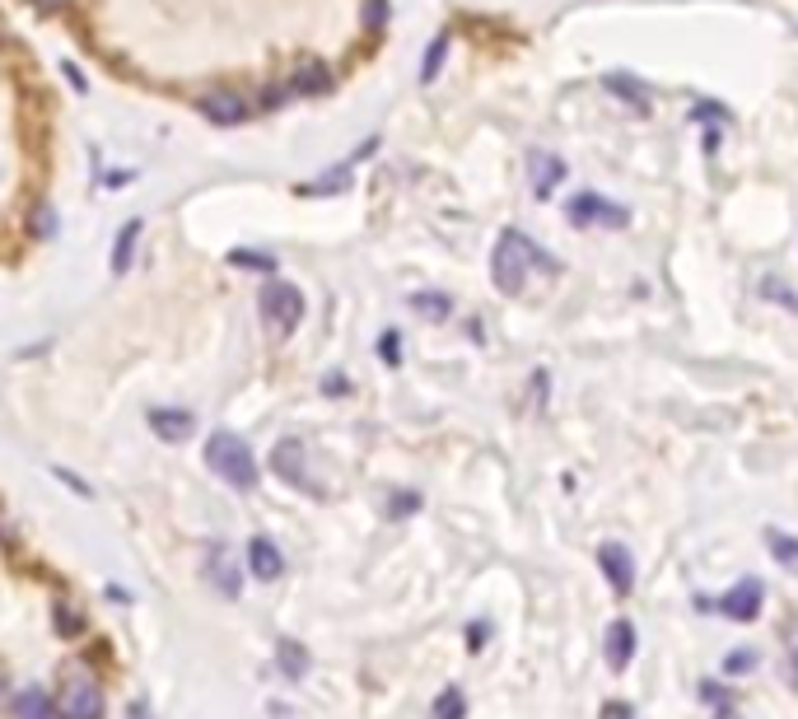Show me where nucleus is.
Returning <instances> with one entry per match:
<instances>
[{"label": "nucleus", "instance_id": "nucleus-4", "mask_svg": "<svg viewBox=\"0 0 798 719\" xmlns=\"http://www.w3.org/2000/svg\"><path fill=\"white\" fill-rule=\"evenodd\" d=\"M761 607H765V584L761 580H738V584H729V593L719 598V613H724L733 627H747V621H757L761 617Z\"/></svg>", "mask_w": 798, "mask_h": 719}, {"label": "nucleus", "instance_id": "nucleus-9", "mask_svg": "<svg viewBox=\"0 0 798 719\" xmlns=\"http://www.w3.org/2000/svg\"><path fill=\"white\" fill-rule=\"evenodd\" d=\"M631 659H635V621L617 617L612 627H607V668H612V673H625Z\"/></svg>", "mask_w": 798, "mask_h": 719}, {"label": "nucleus", "instance_id": "nucleus-1", "mask_svg": "<svg viewBox=\"0 0 798 719\" xmlns=\"http://www.w3.org/2000/svg\"><path fill=\"white\" fill-rule=\"evenodd\" d=\"M528 267L560 272V262L546 257L542 248L528 239V234L505 229V234H499V243H495V257H491V276H495V286L505 290V294H519V290H523V280H528Z\"/></svg>", "mask_w": 798, "mask_h": 719}, {"label": "nucleus", "instance_id": "nucleus-28", "mask_svg": "<svg viewBox=\"0 0 798 719\" xmlns=\"http://www.w3.org/2000/svg\"><path fill=\"white\" fill-rule=\"evenodd\" d=\"M416 505H420V495H397V500H393V509H388V514H397V519H402V514H411Z\"/></svg>", "mask_w": 798, "mask_h": 719}, {"label": "nucleus", "instance_id": "nucleus-30", "mask_svg": "<svg viewBox=\"0 0 798 719\" xmlns=\"http://www.w3.org/2000/svg\"><path fill=\"white\" fill-rule=\"evenodd\" d=\"M322 388H327V393H346V388H351V383H346V379H341V374H327V379H322Z\"/></svg>", "mask_w": 798, "mask_h": 719}, {"label": "nucleus", "instance_id": "nucleus-34", "mask_svg": "<svg viewBox=\"0 0 798 719\" xmlns=\"http://www.w3.org/2000/svg\"><path fill=\"white\" fill-rule=\"evenodd\" d=\"M714 719H743V715H738V706H724V710H714Z\"/></svg>", "mask_w": 798, "mask_h": 719}, {"label": "nucleus", "instance_id": "nucleus-27", "mask_svg": "<svg viewBox=\"0 0 798 719\" xmlns=\"http://www.w3.org/2000/svg\"><path fill=\"white\" fill-rule=\"evenodd\" d=\"M290 93H294V89H266V93H262V99H257V103H262V108H280V103H286V99H290Z\"/></svg>", "mask_w": 798, "mask_h": 719}, {"label": "nucleus", "instance_id": "nucleus-11", "mask_svg": "<svg viewBox=\"0 0 798 719\" xmlns=\"http://www.w3.org/2000/svg\"><path fill=\"white\" fill-rule=\"evenodd\" d=\"M206 580L215 584V593H225V598H239V566L229 560L225 546H211V556H206Z\"/></svg>", "mask_w": 798, "mask_h": 719}, {"label": "nucleus", "instance_id": "nucleus-2", "mask_svg": "<svg viewBox=\"0 0 798 719\" xmlns=\"http://www.w3.org/2000/svg\"><path fill=\"white\" fill-rule=\"evenodd\" d=\"M206 463H211V472H215V477H225L229 487H239V491H248V487L257 481V463H253V453H248V444L239 440V434H229V430L211 434V444H206Z\"/></svg>", "mask_w": 798, "mask_h": 719}, {"label": "nucleus", "instance_id": "nucleus-20", "mask_svg": "<svg viewBox=\"0 0 798 719\" xmlns=\"http://www.w3.org/2000/svg\"><path fill=\"white\" fill-rule=\"evenodd\" d=\"M136 239H140V225H127V229H122V239H117V253H113V272H127V267H131Z\"/></svg>", "mask_w": 798, "mask_h": 719}, {"label": "nucleus", "instance_id": "nucleus-5", "mask_svg": "<svg viewBox=\"0 0 798 719\" xmlns=\"http://www.w3.org/2000/svg\"><path fill=\"white\" fill-rule=\"evenodd\" d=\"M598 566H603V580L612 584L617 598H625V593L635 589V556L625 542H603L598 546Z\"/></svg>", "mask_w": 798, "mask_h": 719}, {"label": "nucleus", "instance_id": "nucleus-26", "mask_svg": "<svg viewBox=\"0 0 798 719\" xmlns=\"http://www.w3.org/2000/svg\"><path fill=\"white\" fill-rule=\"evenodd\" d=\"M785 678H789V686H798V635L789 640V659H785Z\"/></svg>", "mask_w": 798, "mask_h": 719}, {"label": "nucleus", "instance_id": "nucleus-15", "mask_svg": "<svg viewBox=\"0 0 798 719\" xmlns=\"http://www.w3.org/2000/svg\"><path fill=\"white\" fill-rule=\"evenodd\" d=\"M528 168H532V187H537V197H546L560 178H566V164H560L556 154H542V150L528 160Z\"/></svg>", "mask_w": 798, "mask_h": 719}, {"label": "nucleus", "instance_id": "nucleus-16", "mask_svg": "<svg viewBox=\"0 0 798 719\" xmlns=\"http://www.w3.org/2000/svg\"><path fill=\"white\" fill-rule=\"evenodd\" d=\"M280 668H286V678H304L308 673V654L294 645V640H280Z\"/></svg>", "mask_w": 798, "mask_h": 719}, {"label": "nucleus", "instance_id": "nucleus-3", "mask_svg": "<svg viewBox=\"0 0 798 719\" xmlns=\"http://www.w3.org/2000/svg\"><path fill=\"white\" fill-rule=\"evenodd\" d=\"M257 308H262V323L271 327L276 337H290L304 318V294L294 286H286V280H271V286H262Z\"/></svg>", "mask_w": 798, "mask_h": 719}, {"label": "nucleus", "instance_id": "nucleus-31", "mask_svg": "<svg viewBox=\"0 0 798 719\" xmlns=\"http://www.w3.org/2000/svg\"><path fill=\"white\" fill-rule=\"evenodd\" d=\"M383 20H388V5H383V0H373V5H369V24H373V28H379Z\"/></svg>", "mask_w": 798, "mask_h": 719}, {"label": "nucleus", "instance_id": "nucleus-8", "mask_svg": "<svg viewBox=\"0 0 798 719\" xmlns=\"http://www.w3.org/2000/svg\"><path fill=\"white\" fill-rule=\"evenodd\" d=\"M61 719H103V692L89 678H71L61 692Z\"/></svg>", "mask_w": 798, "mask_h": 719}, {"label": "nucleus", "instance_id": "nucleus-14", "mask_svg": "<svg viewBox=\"0 0 798 719\" xmlns=\"http://www.w3.org/2000/svg\"><path fill=\"white\" fill-rule=\"evenodd\" d=\"M765 552H771V560L780 570L798 575V538L785 533V528H765Z\"/></svg>", "mask_w": 798, "mask_h": 719}, {"label": "nucleus", "instance_id": "nucleus-12", "mask_svg": "<svg viewBox=\"0 0 798 719\" xmlns=\"http://www.w3.org/2000/svg\"><path fill=\"white\" fill-rule=\"evenodd\" d=\"M248 566H253V575H257L262 584H271V580H280V570H286V560H280L276 542L253 538V546H248Z\"/></svg>", "mask_w": 798, "mask_h": 719}, {"label": "nucleus", "instance_id": "nucleus-23", "mask_svg": "<svg viewBox=\"0 0 798 719\" xmlns=\"http://www.w3.org/2000/svg\"><path fill=\"white\" fill-rule=\"evenodd\" d=\"M700 701H706V706H714V710H724V706H733V686L706 678V682H700Z\"/></svg>", "mask_w": 798, "mask_h": 719}, {"label": "nucleus", "instance_id": "nucleus-19", "mask_svg": "<svg viewBox=\"0 0 798 719\" xmlns=\"http://www.w3.org/2000/svg\"><path fill=\"white\" fill-rule=\"evenodd\" d=\"M463 715H467V696L458 692V686L440 692V701H434V719H463Z\"/></svg>", "mask_w": 798, "mask_h": 719}, {"label": "nucleus", "instance_id": "nucleus-13", "mask_svg": "<svg viewBox=\"0 0 798 719\" xmlns=\"http://www.w3.org/2000/svg\"><path fill=\"white\" fill-rule=\"evenodd\" d=\"M192 412H164V406H154L150 412V430L160 434V440H168V444H178V440H187L192 434Z\"/></svg>", "mask_w": 798, "mask_h": 719}, {"label": "nucleus", "instance_id": "nucleus-21", "mask_svg": "<svg viewBox=\"0 0 798 719\" xmlns=\"http://www.w3.org/2000/svg\"><path fill=\"white\" fill-rule=\"evenodd\" d=\"M724 673H729V678L757 673V654H752V649H733V654H724Z\"/></svg>", "mask_w": 798, "mask_h": 719}, {"label": "nucleus", "instance_id": "nucleus-10", "mask_svg": "<svg viewBox=\"0 0 798 719\" xmlns=\"http://www.w3.org/2000/svg\"><path fill=\"white\" fill-rule=\"evenodd\" d=\"M197 108H201V113H206L211 122H220V127H233V122L248 117V103L239 99V93H229V89H225V93H220V89H215V93H201Z\"/></svg>", "mask_w": 798, "mask_h": 719}, {"label": "nucleus", "instance_id": "nucleus-18", "mask_svg": "<svg viewBox=\"0 0 798 719\" xmlns=\"http://www.w3.org/2000/svg\"><path fill=\"white\" fill-rule=\"evenodd\" d=\"M290 89H294V93H322V89H327V71L318 66V61H308V66H304L300 75H294V85H290Z\"/></svg>", "mask_w": 798, "mask_h": 719}, {"label": "nucleus", "instance_id": "nucleus-25", "mask_svg": "<svg viewBox=\"0 0 798 719\" xmlns=\"http://www.w3.org/2000/svg\"><path fill=\"white\" fill-rule=\"evenodd\" d=\"M603 719H635V710L625 706V701H607V706H603Z\"/></svg>", "mask_w": 798, "mask_h": 719}, {"label": "nucleus", "instance_id": "nucleus-33", "mask_svg": "<svg viewBox=\"0 0 798 719\" xmlns=\"http://www.w3.org/2000/svg\"><path fill=\"white\" fill-rule=\"evenodd\" d=\"M34 5H38V10H47V14H52V10H66V5H71V0H34Z\"/></svg>", "mask_w": 798, "mask_h": 719}, {"label": "nucleus", "instance_id": "nucleus-17", "mask_svg": "<svg viewBox=\"0 0 798 719\" xmlns=\"http://www.w3.org/2000/svg\"><path fill=\"white\" fill-rule=\"evenodd\" d=\"M411 308L426 318H448L453 314V300L448 294H411Z\"/></svg>", "mask_w": 798, "mask_h": 719}, {"label": "nucleus", "instance_id": "nucleus-24", "mask_svg": "<svg viewBox=\"0 0 798 719\" xmlns=\"http://www.w3.org/2000/svg\"><path fill=\"white\" fill-rule=\"evenodd\" d=\"M444 47H448V42L440 38V42H434V47H430V52H426V71H420V75H426V80H434V75H440V61H444Z\"/></svg>", "mask_w": 798, "mask_h": 719}, {"label": "nucleus", "instance_id": "nucleus-7", "mask_svg": "<svg viewBox=\"0 0 798 719\" xmlns=\"http://www.w3.org/2000/svg\"><path fill=\"white\" fill-rule=\"evenodd\" d=\"M271 467L290 481V487H304L308 495H322V487L308 477V453H304V444H300V440H280V444H276V453H271Z\"/></svg>", "mask_w": 798, "mask_h": 719}, {"label": "nucleus", "instance_id": "nucleus-32", "mask_svg": "<svg viewBox=\"0 0 798 719\" xmlns=\"http://www.w3.org/2000/svg\"><path fill=\"white\" fill-rule=\"evenodd\" d=\"M383 355H388V365H397V337L393 332L383 337Z\"/></svg>", "mask_w": 798, "mask_h": 719}, {"label": "nucleus", "instance_id": "nucleus-6", "mask_svg": "<svg viewBox=\"0 0 798 719\" xmlns=\"http://www.w3.org/2000/svg\"><path fill=\"white\" fill-rule=\"evenodd\" d=\"M566 220H570L574 229H588V225H625V206H612V201L598 197V192H579V197L570 201Z\"/></svg>", "mask_w": 798, "mask_h": 719}, {"label": "nucleus", "instance_id": "nucleus-22", "mask_svg": "<svg viewBox=\"0 0 798 719\" xmlns=\"http://www.w3.org/2000/svg\"><path fill=\"white\" fill-rule=\"evenodd\" d=\"M20 719H52V701L42 692H24L20 696Z\"/></svg>", "mask_w": 798, "mask_h": 719}, {"label": "nucleus", "instance_id": "nucleus-29", "mask_svg": "<svg viewBox=\"0 0 798 719\" xmlns=\"http://www.w3.org/2000/svg\"><path fill=\"white\" fill-rule=\"evenodd\" d=\"M233 262H239V267H262V272H266V267H271V257H253V253H239V257H233Z\"/></svg>", "mask_w": 798, "mask_h": 719}]
</instances>
